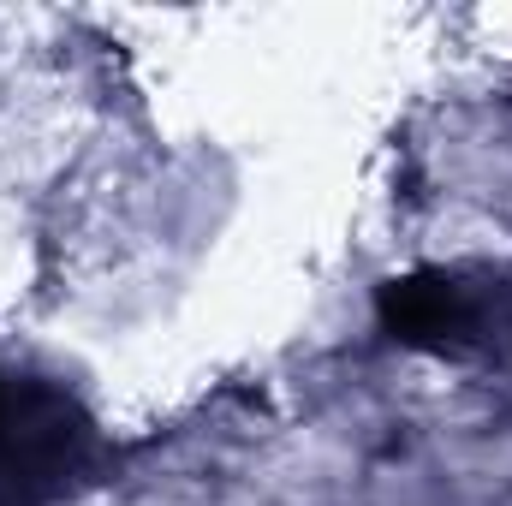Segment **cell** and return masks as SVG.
I'll return each mask as SVG.
<instances>
[{
  "mask_svg": "<svg viewBox=\"0 0 512 506\" xmlns=\"http://www.w3.org/2000/svg\"><path fill=\"white\" fill-rule=\"evenodd\" d=\"M84 417L42 387H18L0 376V489L30 495V489H54L78 447H84Z\"/></svg>",
  "mask_w": 512,
  "mask_h": 506,
  "instance_id": "1",
  "label": "cell"
},
{
  "mask_svg": "<svg viewBox=\"0 0 512 506\" xmlns=\"http://www.w3.org/2000/svg\"><path fill=\"white\" fill-rule=\"evenodd\" d=\"M376 316L393 340L405 346H447L471 328V298L459 280L447 274H405V280H387L382 298H376Z\"/></svg>",
  "mask_w": 512,
  "mask_h": 506,
  "instance_id": "2",
  "label": "cell"
}]
</instances>
